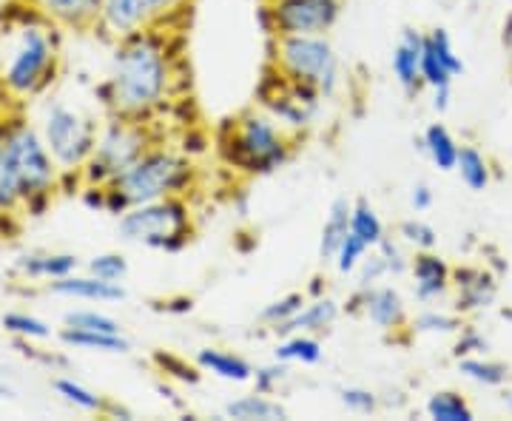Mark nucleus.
<instances>
[{
  "instance_id": "5",
  "label": "nucleus",
  "mask_w": 512,
  "mask_h": 421,
  "mask_svg": "<svg viewBox=\"0 0 512 421\" xmlns=\"http://www.w3.org/2000/svg\"><path fill=\"white\" fill-rule=\"evenodd\" d=\"M293 143L268 111H245L222 137V157L239 174L262 177L288 163Z\"/></svg>"
},
{
  "instance_id": "42",
  "label": "nucleus",
  "mask_w": 512,
  "mask_h": 421,
  "mask_svg": "<svg viewBox=\"0 0 512 421\" xmlns=\"http://www.w3.org/2000/svg\"><path fill=\"white\" fill-rule=\"evenodd\" d=\"M376 251L384 257V262H387V274L393 276V279H399V276L407 274V268H410V257L404 254V245L399 242V239L384 237L382 242L376 245Z\"/></svg>"
},
{
  "instance_id": "23",
  "label": "nucleus",
  "mask_w": 512,
  "mask_h": 421,
  "mask_svg": "<svg viewBox=\"0 0 512 421\" xmlns=\"http://www.w3.org/2000/svg\"><path fill=\"white\" fill-rule=\"evenodd\" d=\"M228 419L237 421H279L288 419V410L279 404V399H274L271 393H248V396H239V399H231L222 410Z\"/></svg>"
},
{
  "instance_id": "3",
  "label": "nucleus",
  "mask_w": 512,
  "mask_h": 421,
  "mask_svg": "<svg viewBox=\"0 0 512 421\" xmlns=\"http://www.w3.org/2000/svg\"><path fill=\"white\" fill-rule=\"evenodd\" d=\"M60 60V40H57V26L37 18L23 20L12 43L6 46V55L0 63V86L12 97H37L43 92L57 72Z\"/></svg>"
},
{
  "instance_id": "34",
  "label": "nucleus",
  "mask_w": 512,
  "mask_h": 421,
  "mask_svg": "<svg viewBox=\"0 0 512 421\" xmlns=\"http://www.w3.org/2000/svg\"><path fill=\"white\" fill-rule=\"evenodd\" d=\"M20 211V188L15 168L3 146V123H0V217H12Z\"/></svg>"
},
{
  "instance_id": "36",
  "label": "nucleus",
  "mask_w": 512,
  "mask_h": 421,
  "mask_svg": "<svg viewBox=\"0 0 512 421\" xmlns=\"http://www.w3.org/2000/svg\"><path fill=\"white\" fill-rule=\"evenodd\" d=\"M66 328L77 330H100V333H123V325L109 316V313L97 311V308H74L63 316Z\"/></svg>"
},
{
  "instance_id": "7",
  "label": "nucleus",
  "mask_w": 512,
  "mask_h": 421,
  "mask_svg": "<svg viewBox=\"0 0 512 421\" xmlns=\"http://www.w3.org/2000/svg\"><path fill=\"white\" fill-rule=\"evenodd\" d=\"M154 146V134L148 129L146 120H134V117H120L111 114L109 120L97 129V143H94L89 163L83 165L80 177L86 185H106L120 177L128 165H134L148 148Z\"/></svg>"
},
{
  "instance_id": "21",
  "label": "nucleus",
  "mask_w": 512,
  "mask_h": 421,
  "mask_svg": "<svg viewBox=\"0 0 512 421\" xmlns=\"http://www.w3.org/2000/svg\"><path fill=\"white\" fill-rule=\"evenodd\" d=\"M350 211H353V200H348V197H336L330 202L328 217H325V225H322V237H319V259L325 265L333 262L339 245L350 234Z\"/></svg>"
},
{
  "instance_id": "15",
  "label": "nucleus",
  "mask_w": 512,
  "mask_h": 421,
  "mask_svg": "<svg viewBox=\"0 0 512 421\" xmlns=\"http://www.w3.org/2000/svg\"><path fill=\"white\" fill-rule=\"evenodd\" d=\"M29 12L69 32H89L97 26L103 0H23Z\"/></svg>"
},
{
  "instance_id": "10",
  "label": "nucleus",
  "mask_w": 512,
  "mask_h": 421,
  "mask_svg": "<svg viewBox=\"0 0 512 421\" xmlns=\"http://www.w3.org/2000/svg\"><path fill=\"white\" fill-rule=\"evenodd\" d=\"M345 0H268L271 35H328L339 23Z\"/></svg>"
},
{
  "instance_id": "4",
  "label": "nucleus",
  "mask_w": 512,
  "mask_h": 421,
  "mask_svg": "<svg viewBox=\"0 0 512 421\" xmlns=\"http://www.w3.org/2000/svg\"><path fill=\"white\" fill-rule=\"evenodd\" d=\"M0 123L3 146L18 177L20 211H29V217H40L60 188L63 171L57 168L55 157L49 154L46 140L35 123H29L26 117H6Z\"/></svg>"
},
{
  "instance_id": "49",
  "label": "nucleus",
  "mask_w": 512,
  "mask_h": 421,
  "mask_svg": "<svg viewBox=\"0 0 512 421\" xmlns=\"http://www.w3.org/2000/svg\"><path fill=\"white\" fill-rule=\"evenodd\" d=\"M0 379H3V373H0Z\"/></svg>"
},
{
  "instance_id": "33",
  "label": "nucleus",
  "mask_w": 512,
  "mask_h": 421,
  "mask_svg": "<svg viewBox=\"0 0 512 421\" xmlns=\"http://www.w3.org/2000/svg\"><path fill=\"white\" fill-rule=\"evenodd\" d=\"M305 302H308V293H302V291L285 293V296H279V299H274V302H268V305L259 311V322L274 333L276 328H282L288 319H293L296 313L302 311V305H305Z\"/></svg>"
},
{
  "instance_id": "46",
  "label": "nucleus",
  "mask_w": 512,
  "mask_h": 421,
  "mask_svg": "<svg viewBox=\"0 0 512 421\" xmlns=\"http://www.w3.org/2000/svg\"><path fill=\"white\" fill-rule=\"evenodd\" d=\"M183 3H185V0H165V6H168V15H171L174 9H180Z\"/></svg>"
},
{
  "instance_id": "27",
  "label": "nucleus",
  "mask_w": 512,
  "mask_h": 421,
  "mask_svg": "<svg viewBox=\"0 0 512 421\" xmlns=\"http://www.w3.org/2000/svg\"><path fill=\"white\" fill-rule=\"evenodd\" d=\"M456 362L458 373L481 387H504L510 382V365L487 359V353H481V356H464V359H456Z\"/></svg>"
},
{
  "instance_id": "11",
  "label": "nucleus",
  "mask_w": 512,
  "mask_h": 421,
  "mask_svg": "<svg viewBox=\"0 0 512 421\" xmlns=\"http://www.w3.org/2000/svg\"><path fill=\"white\" fill-rule=\"evenodd\" d=\"M168 15L165 0H103L97 26L111 40H123L157 26Z\"/></svg>"
},
{
  "instance_id": "32",
  "label": "nucleus",
  "mask_w": 512,
  "mask_h": 421,
  "mask_svg": "<svg viewBox=\"0 0 512 421\" xmlns=\"http://www.w3.org/2000/svg\"><path fill=\"white\" fill-rule=\"evenodd\" d=\"M350 231L362 239L367 248H376V245L387 237L382 217L376 214V208H373L367 200H353V211H350Z\"/></svg>"
},
{
  "instance_id": "43",
  "label": "nucleus",
  "mask_w": 512,
  "mask_h": 421,
  "mask_svg": "<svg viewBox=\"0 0 512 421\" xmlns=\"http://www.w3.org/2000/svg\"><path fill=\"white\" fill-rule=\"evenodd\" d=\"M490 353V339L476 328H461L458 330L456 345H453V356L464 359V356H481Z\"/></svg>"
},
{
  "instance_id": "2",
  "label": "nucleus",
  "mask_w": 512,
  "mask_h": 421,
  "mask_svg": "<svg viewBox=\"0 0 512 421\" xmlns=\"http://www.w3.org/2000/svg\"><path fill=\"white\" fill-rule=\"evenodd\" d=\"M194 183V165L174 148L151 146L134 165L103 188V211L120 217L131 205L183 197Z\"/></svg>"
},
{
  "instance_id": "41",
  "label": "nucleus",
  "mask_w": 512,
  "mask_h": 421,
  "mask_svg": "<svg viewBox=\"0 0 512 421\" xmlns=\"http://www.w3.org/2000/svg\"><path fill=\"white\" fill-rule=\"evenodd\" d=\"M387 262L384 257L376 251V248H370V254L362 259V265L356 268V288H370V285H379L387 279Z\"/></svg>"
},
{
  "instance_id": "20",
  "label": "nucleus",
  "mask_w": 512,
  "mask_h": 421,
  "mask_svg": "<svg viewBox=\"0 0 512 421\" xmlns=\"http://www.w3.org/2000/svg\"><path fill=\"white\" fill-rule=\"evenodd\" d=\"M194 362L202 373H211L214 379L231 382V385H248L254 379V365L234 350L200 348L194 353Z\"/></svg>"
},
{
  "instance_id": "28",
  "label": "nucleus",
  "mask_w": 512,
  "mask_h": 421,
  "mask_svg": "<svg viewBox=\"0 0 512 421\" xmlns=\"http://www.w3.org/2000/svg\"><path fill=\"white\" fill-rule=\"evenodd\" d=\"M0 330H6V333H12L15 339L20 342H49V339H55L57 333L55 328L49 325V322H43V319H37L32 313L26 311H9L0 316Z\"/></svg>"
},
{
  "instance_id": "16",
  "label": "nucleus",
  "mask_w": 512,
  "mask_h": 421,
  "mask_svg": "<svg viewBox=\"0 0 512 421\" xmlns=\"http://www.w3.org/2000/svg\"><path fill=\"white\" fill-rule=\"evenodd\" d=\"M46 291L60 299H77V302H97V305H114L123 302L128 293L123 288V282H106L94 274H69L63 279H52L46 282Z\"/></svg>"
},
{
  "instance_id": "13",
  "label": "nucleus",
  "mask_w": 512,
  "mask_h": 421,
  "mask_svg": "<svg viewBox=\"0 0 512 421\" xmlns=\"http://www.w3.org/2000/svg\"><path fill=\"white\" fill-rule=\"evenodd\" d=\"M453 288H456V313L473 316V313L490 311L498 299V276L481 265H461L453 268Z\"/></svg>"
},
{
  "instance_id": "48",
  "label": "nucleus",
  "mask_w": 512,
  "mask_h": 421,
  "mask_svg": "<svg viewBox=\"0 0 512 421\" xmlns=\"http://www.w3.org/2000/svg\"><path fill=\"white\" fill-rule=\"evenodd\" d=\"M3 279H6V274H3V268H0V285H3Z\"/></svg>"
},
{
  "instance_id": "26",
  "label": "nucleus",
  "mask_w": 512,
  "mask_h": 421,
  "mask_svg": "<svg viewBox=\"0 0 512 421\" xmlns=\"http://www.w3.org/2000/svg\"><path fill=\"white\" fill-rule=\"evenodd\" d=\"M421 148L424 154L430 157V163L436 165L439 171H456L458 160V148L461 143L456 140V134L447 129L444 123H430L424 134H421Z\"/></svg>"
},
{
  "instance_id": "1",
  "label": "nucleus",
  "mask_w": 512,
  "mask_h": 421,
  "mask_svg": "<svg viewBox=\"0 0 512 421\" xmlns=\"http://www.w3.org/2000/svg\"><path fill=\"white\" fill-rule=\"evenodd\" d=\"M171 80L168 40L157 32V26H151L114 40L109 77L100 86V97L109 114L148 120L168 100Z\"/></svg>"
},
{
  "instance_id": "8",
  "label": "nucleus",
  "mask_w": 512,
  "mask_h": 421,
  "mask_svg": "<svg viewBox=\"0 0 512 421\" xmlns=\"http://www.w3.org/2000/svg\"><path fill=\"white\" fill-rule=\"evenodd\" d=\"M274 66L285 80L311 86L325 100L339 89L342 66L328 35L274 37Z\"/></svg>"
},
{
  "instance_id": "45",
  "label": "nucleus",
  "mask_w": 512,
  "mask_h": 421,
  "mask_svg": "<svg viewBox=\"0 0 512 421\" xmlns=\"http://www.w3.org/2000/svg\"><path fill=\"white\" fill-rule=\"evenodd\" d=\"M501 40H504V49H507V57H510L512 66V18L504 23V35H501Z\"/></svg>"
},
{
  "instance_id": "39",
  "label": "nucleus",
  "mask_w": 512,
  "mask_h": 421,
  "mask_svg": "<svg viewBox=\"0 0 512 421\" xmlns=\"http://www.w3.org/2000/svg\"><path fill=\"white\" fill-rule=\"evenodd\" d=\"M291 379V365L288 362H279L274 359L271 365H262V367H254V390L259 393H271L274 396L279 387L285 385Z\"/></svg>"
},
{
  "instance_id": "6",
  "label": "nucleus",
  "mask_w": 512,
  "mask_h": 421,
  "mask_svg": "<svg viewBox=\"0 0 512 421\" xmlns=\"http://www.w3.org/2000/svg\"><path fill=\"white\" fill-rule=\"evenodd\" d=\"M194 234L191 208L183 197L131 205L117 217V237L128 245H143L151 251H183Z\"/></svg>"
},
{
  "instance_id": "17",
  "label": "nucleus",
  "mask_w": 512,
  "mask_h": 421,
  "mask_svg": "<svg viewBox=\"0 0 512 421\" xmlns=\"http://www.w3.org/2000/svg\"><path fill=\"white\" fill-rule=\"evenodd\" d=\"M424 35L419 29H404L396 46H393V55H390V69L396 83L402 86L404 94L416 97L421 92V52H424Z\"/></svg>"
},
{
  "instance_id": "40",
  "label": "nucleus",
  "mask_w": 512,
  "mask_h": 421,
  "mask_svg": "<svg viewBox=\"0 0 512 421\" xmlns=\"http://www.w3.org/2000/svg\"><path fill=\"white\" fill-rule=\"evenodd\" d=\"M339 402L345 404L350 413H356V416H370V413L379 410V396H376L370 387H342V390H339Z\"/></svg>"
},
{
  "instance_id": "37",
  "label": "nucleus",
  "mask_w": 512,
  "mask_h": 421,
  "mask_svg": "<svg viewBox=\"0 0 512 421\" xmlns=\"http://www.w3.org/2000/svg\"><path fill=\"white\" fill-rule=\"evenodd\" d=\"M367 254H370V248H367L365 242L350 231L348 237H345V242L339 245V251H336V257H333L330 265H336L339 276H353Z\"/></svg>"
},
{
  "instance_id": "25",
  "label": "nucleus",
  "mask_w": 512,
  "mask_h": 421,
  "mask_svg": "<svg viewBox=\"0 0 512 421\" xmlns=\"http://www.w3.org/2000/svg\"><path fill=\"white\" fill-rule=\"evenodd\" d=\"M274 359L288 362V365L313 367L325 359V348L319 342L316 333H291V336H279L274 348Z\"/></svg>"
},
{
  "instance_id": "14",
  "label": "nucleus",
  "mask_w": 512,
  "mask_h": 421,
  "mask_svg": "<svg viewBox=\"0 0 512 421\" xmlns=\"http://www.w3.org/2000/svg\"><path fill=\"white\" fill-rule=\"evenodd\" d=\"M407 274L413 279V296L421 305H433L453 288V268L439 251H416L410 257Z\"/></svg>"
},
{
  "instance_id": "19",
  "label": "nucleus",
  "mask_w": 512,
  "mask_h": 421,
  "mask_svg": "<svg viewBox=\"0 0 512 421\" xmlns=\"http://www.w3.org/2000/svg\"><path fill=\"white\" fill-rule=\"evenodd\" d=\"M12 271L20 279L52 282V279H63V276L80 271V257L77 254H57V251H32V254H20L12 265Z\"/></svg>"
},
{
  "instance_id": "30",
  "label": "nucleus",
  "mask_w": 512,
  "mask_h": 421,
  "mask_svg": "<svg viewBox=\"0 0 512 421\" xmlns=\"http://www.w3.org/2000/svg\"><path fill=\"white\" fill-rule=\"evenodd\" d=\"M52 387H55V393L63 402L72 404L77 410H83V413H106L109 410L111 402H106L97 390L86 387L83 382H77L72 376H60V379L52 382Z\"/></svg>"
},
{
  "instance_id": "35",
  "label": "nucleus",
  "mask_w": 512,
  "mask_h": 421,
  "mask_svg": "<svg viewBox=\"0 0 512 421\" xmlns=\"http://www.w3.org/2000/svg\"><path fill=\"white\" fill-rule=\"evenodd\" d=\"M399 242L413 248V251H436L439 248V231L416 214L410 220L399 222Z\"/></svg>"
},
{
  "instance_id": "31",
  "label": "nucleus",
  "mask_w": 512,
  "mask_h": 421,
  "mask_svg": "<svg viewBox=\"0 0 512 421\" xmlns=\"http://www.w3.org/2000/svg\"><path fill=\"white\" fill-rule=\"evenodd\" d=\"M407 328L416 336H456L458 330L464 328V322H461V313L456 311L447 313L439 308H424L407 322Z\"/></svg>"
},
{
  "instance_id": "12",
  "label": "nucleus",
  "mask_w": 512,
  "mask_h": 421,
  "mask_svg": "<svg viewBox=\"0 0 512 421\" xmlns=\"http://www.w3.org/2000/svg\"><path fill=\"white\" fill-rule=\"evenodd\" d=\"M348 313H362L373 328L384 330V333H396V330L407 328V322H410L402 291L387 282L370 285V288H356Z\"/></svg>"
},
{
  "instance_id": "24",
  "label": "nucleus",
  "mask_w": 512,
  "mask_h": 421,
  "mask_svg": "<svg viewBox=\"0 0 512 421\" xmlns=\"http://www.w3.org/2000/svg\"><path fill=\"white\" fill-rule=\"evenodd\" d=\"M57 339L72 350H86V353H111V356H123L131 350L123 333H100V330H77V328H63L57 333Z\"/></svg>"
},
{
  "instance_id": "18",
  "label": "nucleus",
  "mask_w": 512,
  "mask_h": 421,
  "mask_svg": "<svg viewBox=\"0 0 512 421\" xmlns=\"http://www.w3.org/2000/svg\"><path fill=\"white\" fill-rule=\"evenodd\" d=\"M342 316V305L333 296H313L302 305V311L288 319L282 328L274 330V336H291V333H328Z\"/></svg>"
},
{
  "instance_id": "29",
  "label": "nucleus",
  "mask_w": 512,
  "mask_h": 421,
  "mask_svg": "<svg viewBox=\"0 0 512 421\" xmlns=\"http://www.w3.org/2000/svg\"><path fill=\"white\" fill-rule=\"evenodd\" d=\"M424 413L433 421H476L470 402L456 390H436L424 404Z\"/></svg>"
},
{
  "instance_id": "47",
  "label": "nucleus",
  "mask_w": 512,
  "mask_h": 421,
  "mask_svg": "<svg viewBox=\"0 0 512 421\" xmlns=\"http://www.w3.org/2000/svg\"><path fill=\"white\" fill-rule=\"evenodd\" d=\"M507 407H510V410H512V393H507Z\"/></svg>"
},
{
  "instance_id": "38",
  "label": "nucleus",
  "mask_w": 512,
  "mask_h": 421,
  "mask_svg": "<svg viewBox=\"0 0 512 421\" xmlns=\"http://www.w3.org/2000/svg\"><path fill=\"white\" fill-rule=\"evenodd\" d=\"M86 271L106 282H123L128 276V259L120 251H106V254H97L86 262Z\"/></svg>"
},
{
  "instance_id": "44",
  "label": "nucleus",
  "mask_w": 512,
  "mask_h": 421,
  "mask_svg": "<svg viewBox=\"0 0 512 421\" xmlns=\"http://www.w3.org/2000/svg\"><path fill=\"white\" fill-rule=\"evenodd\" d=\"M433 202H436V194H433V188L427 183H416L410 188V208H413V214H424V211H430L433 208Z\"/></svg>"
},
{
  "instance_id": "22",
  "label": "nucleus",
  "mask_w": 512,
  "mask_h": 421,
  "mask_svg": "<svg viewBox=\"0 0 512 421\" xmlns=\"http://www.w3.org/2000/svg\"><path fill=\"white\" fill-rule=\"evenodd\" d=\"M456 174L458 180L464 183V188L473 191V194H484L493 185V163L473 143H461V148H458Z\"/></svg>"
},
{
  "instance_id": "9",
  "label": "nucleus",
  "mask_w": 512,
  "mask_h": 421,
  "mask_svg": "<svg viewBox=\"0 0 512 421\" xmlns=\"http://www.w3.org/2000/svg\"><path fill=\"white\" fill-rule=\"evenodd\" d=\"M37 129L43 134L46 148L55 157L63 177H72V174L80 177L97 143V123L92 117L66 103H49L40 114Z\"/></svg>"
}]
</instances>
